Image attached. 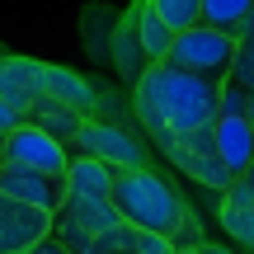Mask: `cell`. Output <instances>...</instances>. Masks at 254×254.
<instances>
[{
  "label": "cell",
  "mask_w": 254,
  "mask_h": 254,
  "mask_svg": "<svg viewBox=\"0 0 254 254\" xmlns=\"http://www.w3.org/2000/svg\"><path fill=\"white\" fill-rule=\"evenodd\" d=\"M132 113L146 136H179L217 118V80H202L170 62H146L132 85Z\"/></svg>",
  "instance_id": "1"
},
{
  "label": "cell",
  "mask_w": 254,
  "mask_h": 254,
  "mask_svg": "<svg viewBox=\"0 0 254 254\" xmlns=\"http://www.w3.org/2000/svg\"><path fill=\"white\" fill-rule=\"evenodd\" d=\"M109 202L118 207L123 221H132V226H141V231H155V236H174V226H179L184 207H189V202H184L179 193L160 179V174H151L146 165L113 170Z\"/></svg>",
  "instance_id": "2"
},
{
  "label": "cell",
  "mask_w": 254,
  "mask_h": 254,
  "mask_svg": "<svg viewBox=\"0 0 254 254\" xmlns=\"http://www.w3.org/2000/svg\"><path fill=\"white\" fill-rule=\"evenodd\" d=\"M118 221V207L109 198H85V193H62L52 207V240L66 254H90V245Z\"/></svg>",
  "instance_id": "3"
},
{
  "label": "cell",
  "mask_w": 254,
  "mask_h": 254,
  "mask_svg": "<svg viewBox=\"0 0 254 254\" xmlns=\"http://www.w3.org/2000/svg\"><path fill=\"white\" fill-rule=\"evenodd\" d=\"M236 43H240V38L221 33V28L189 24V28H179V33L170 38V47H165L160 62L179 66V71H193V75H202V80H221V75H226V66H231Z\"/></svg>",
  "instance_id": "4"
},
{
  "label": "cell",
  "mask_w": 254,
  "mask_h": 254,
  "mask_svg": "<svg viewBox=\"0 0 254 254\" xmlns=\"http://www.w3.org/2000/svg\"><path fill=\"white\" fill-rule=\"evenodd\" d=\"M165 155L189 174L193 184H207V189H226L236 174L217 160V146H212V123L207 127H193V132H179V136H155Z\"/></svg>",
  "instance_id": "5"
},
{
  "label": "cell",
  "mask_w": 254,
  "mask_h": 254,
  "mask_svg": "<svg viewBox=\"0 0 254 254\" xmlns=\"http://www.w3.org/2000/svg\"><path fill=\"white\" fill-rule=\"evenodd\" d=\"M0 151H5L0 160H19V165H28V170L57 174V179H62L66 160H71V151H66L57 136H47L43 127H33L28 118H19L5 136H0Z\"/></svg>",
  "instance_id": "6"
},
{
  "label": "cell",
  "mask_w": 254,
  "mask_h": 254,
  "mask_svg": "<svg viewBox=\"0 0 254 254\" xmlns=\"http://www.w3.org/2000/svg\"><path fill=\"white\" fill-rule=\"evenodd\" d=\"M71 151H75V155H94V160H104L109 170L146 165V160H141V146L132 141V132H123L118 123H94V118H85L80 127H75Z\"/></svg>",
  "instance_id": "7"
},
{
  "label": "cell",
  "mask_w": 254,
  "mask_h": 254,
  "mask_svg": "<svg viewBox=\"0 0 254 254\" xmlns=\"http://www.w3.org/2000/svg\"><path fill=\"white\" fill-rule=\"evenodd\" d=\"M47 236H52V212L0 193V254H24Z\"/></svg>",
  "instance_id": "8"
},
{
  "label": "cell",
  "mask_w": 254,
  "mask_h": 254,
  "mask_svg": "<svg viewBox=\"0 0 254 254\" xmlns=\"http://www.w3.org/2000/svg\"><path fill=\"white\" fill-rule=\"evenodd\" d=\"M0 193L52 212L57 202H62V179H57V174H43V170H28V165H19V160H0Z\"/></svg>",
  "instance_id": "9"
},
{
  "label": "cell",
  "mask_w": 254,
  "mask_h": 254,
  "mask_svg": "<svg viewBox=\"0 0 254 254\" xmlns=\"http://www.w3.org/2000/svg\"><path fill=\"white\" fill-rule=\"evenodd\" d=\"M212 146H217V160L231 174H250V165H254V118H226V113H217L212 118Z\"/></svg>",
  "instance_id": "10"
},
{
  "label": "cell",
  "mask_w": 254,
  "mask_h": 254,
  "mask_svg": "<svg viewBox=\"0 0 254 254\" xmlns=\"http://www.w3.org/2000/svg\"><path fill=\"white\" fill-rule=\"evenodd\" d=\"M38 94H43V62H33V57H0V99L9 109H19V118H24V109Z\"/></svg>",
  "instance_id": "11"
},
{
  "label": "cell",
  "mask_w": 254,
  "mask_h": 254,
  "mask_svg": "<svg viewBox=\"0 0 254 254\" xmlns=\"http://www.w3.org/2000/svg\"><path fill=\"white\" fill-rule=\"evenodd\" d=\"M221 226L236 245H254V184L250 174H236V179L221 189Z\"/></svg>",
  "instance_id": "12"
},
{
  "label": "cell",
  "mask_w": 254,
  "mask_h": 254,
  "mask_svg": "<svg viewBox=\"0 0 254 254\" xmlns=\"http://www.w3.org/2000/svg\"><path fill=\"white\" fill-rule=\"evenodd\" d=\"M90 254H170V236H155V231H141L132 221H113L99 240L90 245Z\"/></svg>",
  "instance_id": "13"
},
{
  "label": "cell",
  "mask_w": 254,
  "mask_h": 254,
  "mask_svg": "<svg viewBox=\"0 0 254 254\" xmlns=\"http://www.w3.org/2000/svg\"><path fill=\"white\" fill-rule=\"evenodd\" d=\"M43 94L57 99V104H71V109H80V113L99 109V90H94L80 71H66V66H43Z\"/></svg>",
  "instance_id": "14"
},
{
  "label": "cell",
  "mask_w": 254,
  "mask_h": 254,
  "mask_svg": "<svg viewBox=\"0 0 254 254\" xmlns=\"http://www.w3.org/2000/svg\"><path fill=\"white\" fill-rule=\"evenodd\" d=\"M24 118L33 123V127H43L47 136H57V141L71 151V136H75V127H80L90 113H80V109H71V104H57V99H47V94H38L33 104L24 109Z\"/></svg>",
  "instance_id": "15"
},
{
  "label": "cell",
  "mask_w": 254,
  "mask_h": 254,
  "mask_svg": "<svg viewBox=\"0 0 254 254\" xmlns=\"http://www.w3.org/2000/svg\"><path fill=\"white\" fill-rule=\"evenodd\" d=\"M113 170L94 155H71L62 170V193H85V198H109Z\"/></svg>",
  "instance_id": "16"
},
{
  "label": "cell",
  "mask_w": 254,
  "mask_h": 254,
  "mask_svg": "<svg viewBox=\"0 0 254 254\" xmlns=\"http://www.w3.org/2000/svg\"><path fill=\"white\" fill-rule=\"evenodd\" d=\"M250 9L254 0H198V24L221 28L231 38H250Z\"/></svg>",
  "instance_id": "17"
},
{
  "label": "cell",
  "mask_w": 254,
  "mask_h": 254,
  "mask_svg": "<svg viewBox=\"0 0 254 254\" xmlns=\"http://www.w3.org/2000/svg\"><path fill=\"white\" fill-rule=\"evenodd\" d=\"M132 38H136V47H141V57H146V62H160V57H165V47H170V38H174V28L165 24V19L155 14L146 0H136V14H132Z\"/></svg>",
  "instance_id": "18"
},
{
  "label": "cell",
  "mask_w": 254,
  "mask_h": 254,
  "mask_svg": "<svg viewBox=\"0 0 254 254\" xmlns=\"http://www.w3.org/2000/svg\"><path fill=\"white\" fill-rule=\"evenodd\" d=\"M146 5H151L155 14L174 28V33L189 28V24H198V0H146Z\"/></svg>",
  "instance_id": "19"
},
{
  "label": "cell",
  "mask_w": 254,
  "mask_h": 254,
  "mask_svg": "<svg viewBox=\"0 0 254 254\" xmlns=\"http://www.w3.org/2000/svg\"><path fill=\"white\" fill-rule=\"evenodd\" d=\"M193 245H202V221H198L193 207H184L179 226H174V236H170V250H193Z\"/></svg>",
  "instance_id": "20"
},
{
  "label": "cell",
  "mask_w": 254,
  "mask_h": 254,
  "mask_svg": "<svg viewBox=\"0 0 254 254\" xmlns=\"http://www.w3.org/2000/svg\"><path fill=\"white\" fill-rule=\"evenodd\" d=\"M14 123H19V109H9V104L0 99V136H5L9 127H14Z\"/></svg>",
  "instance_id": "21"
},
{
  "label": "cell",
  "mask_w": 254,
  "mask_h": 254,
  "mask_svg": "<svg viewBox=\"0 0 254 254\" xmlns=\"http://www.w3.org/2000/svg\"><path fill=\"white\" fill-rule=\"evenodd\" d=\"M24 254H66V250H62V245H57V240H52V236H47V240H38V245H28Z\"/></svg>",
  "instance_id": "22"
},
{
  "label": "cell",
  "mask_w": 254,
  "mask_h": 254,
  "mask_svg": "<svg viewBox=\"0 0 254 254\" xmlns=\"http://www.w3.org/2000/svg\"><path fill=\"white\" fill-rule=\"evenodd\" d=\"M198 254H231L226 245H207V240H202V245H198Z\"/></svg>",
  "instance_id": "23"
},
{
  "label": "cell",
  "mask_w": 254,
  "mask_h": 254,
  "mask_svg": "<svg viewBox=\"0 0 254 254\" xmlns=\"http://www.w3.org/2000/svg\"><path fill=\"white\" fill-rule=\"evenodd\" d=\"M170 254H198V245H193V250H170Z\"/></svg>",
  "instance_id": "24"
},
{
  "label": "cell",
  "mask_w": 254,
  "mask_h": 254,
  "mask_svg": "<svg viewBox=\"0 0 254 254\" xmlns=\"http://www.w3.org/2000/svg\"><path fill=\"white\" fill-rule=\"evenodd\" d=\"M0 155H5V151H0Z\"/></svg>",
  "instance_id": "25"
}]
</instances>
